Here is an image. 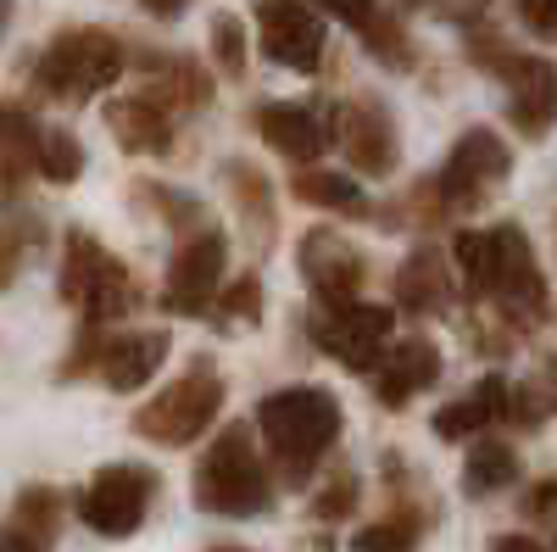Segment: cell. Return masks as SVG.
Instances as JSON below:
<instances>
[{"instance_id":"1","label":"cell","mask_w":557,"mask_h":552,"mask_svg":"<svg viewBox=\"0 0 557 552\" xmlns=\"http://www.w3.org/2000/svg\"><path fill=\"white\" fill-rule=\"evenodd\" d=\"M257 430H262L268 452L278 457L285 480H301L318 457L335 446V436H341V402H335V391H323V385L273 391V396L257 402Z\"/></svg>"},{"instance_id":"2","label":"cell","mask_w":557,"mask_h":552,"mask_svg":"<svg viewBox=\"0 0 557 552\" xmlns=\"http://www.w3.org/2000/svg\"><path fill=\"white\" fill-rule=\"evenodd\" d=\"M457 268H462V280H469L474 296H496L507 312H541L546 307L541 268L530 257V241L513 223L457 235Z\"/></svg>"},{"instance_id":"3","label":"cell","mask_w":557,"mask_h":552,"mask_svg":"<svg viewBox=\"0 0 557 552\" xmlns=\"http://www.w3.org/2000/svg\"><path fill=\"white\" fill-rule=\"evenodd\" d=\"M196 502L207 514H223V519H257L268 514L273 502V486H268V469L251 446V425H228L196 464Z\"/></svg>"},{"instance_id":"4","label":"cell","mask_w":557,"mask_h":552,"mask_svg":"<svg viewBox=\"0 0 557 552\" xmlns=\"http://www.w3.org/2000/svg\"><path fill=\"white\" fill-rule=\"evenodd\" d=\"M218 407H223V380L212 375L207 363H196L190 375H178L151 407H139L134 413V430L157 441V446H190L207 436V425L218 419Z\"/></svg>"},{"instance_id":"5","label":"cell","mask_w":557,"mask_h":552,"mask_svg":"<svg viewBox=\"0 0 557 552\" xmlns=\"http://www.w3.org/2000/svg\"><path fill=\"white\" fill-rule=\"evenodd\" d=\"M123 73V45L101 28H78V34H62L51 51L39 57V84L51 89L57 101H84L107 89L112 78Z\"/></svg>"},{"instance_id":"6","label":"cell","mask_w":557,"mask_h":552,"mask_svg":"<svg viewBox=\"0 0 557 552\" xmlns=\"http://www.w3.org/2000/svg\"><path fill=\"white\" fill-rule=\"evenodd\" d=\"M62 296L89 318V324H107V318L128 312V268L96 235L73 229L67 235V262H62Z\"/></svg>"},{"instance_id":"7","label":"cell","mask_w":557,"mask_h":552,"mask_svg":"<svg viewBox=\"0 0 557 552\" xmlns=\"http://www.w3.org/2000/svg\"><path fill=\"white\" fill-rule=\"evenodd\" d=\"M307 330L341 368H351V375H374V368L385 363V346H391V307H374V302L323 307L318 302Z\"/></svg>"},{"instance_id":"8","label":"cell","mask_w":557,"mask_h":552,"mask_svg":"<svg viewBox=\"0 0 557 552\" xmlns=\"http://www.w3.org/2000/svg\"><path fill=\"white\" fill-rule=\"evenodd\" d=\"M151 496H157V475L146 464H107L78 491V519L101 536H134L146 525Z\"/></svg>"},{"instance_id":"9","label":"cell","mask_w":557,"mask_h":552,"mask_svg":"<svg viewBox=\"0 0 557 552\" xmlns=\"http://www.w3.org/2000/svg\"><path fill=\"white\" fill-rule=\"evenodd\" d=\"M223 262H228V241L218 229H201L196 241H184L178 257L168 262V285H162V307L178 318H196L218 302L223 291Z\"/></svg>"},{"instance_id":"10","label":"cell","mask_w":557,"mask_h":552,"mask_svg":"<svg viewBox=\"0 0 557 552\" xmlns=\"http://www.w3.org/2000/svg\"><path fill=\"white\" fill-rule=\"evenodd\" d=\"M257 23H262V51L278 68L312 73L323 57V23L301 7V0H257Z\"/></svg>"},{"instance_id":"11","label":"cell","mask_w":557,"mask_h":552,"mask_svg":"<svg viewBox=\"0 0 557 552\" xmlns=\"http://www.w3.org/2000/svg\"><path fill=\"white\" fill-rule=\"evenodd\" d=\"M507 168H513L507 146L496 140L491 128H474V134H462L457 151L446 157V168H441V196H446L451 207H469V201H480V196L491 191Z\"/></svg>"},{"instance_id":"12","label":"cell","mask_w":557,"mask_h":552,"mask_svg":"<svg viewBox=\"0 0 557 552\" xmlns=\"http://www.w3.org/2000/svg\"><path fill=\"white\" fill-rule=\"evenodd\" d=\"M301 273L323 307H341L362 285V252L346 235H335V229H312L301 241Z\"/></svg>"},{"instance_id":"13","label":"cell","mask_w":557,"mask_h":552,"mask_svg":"<svg viewBox=\"0 0 557 552\" xmlns=\"http://www.w3.org/2000/svg\"><path fill=\"white\" fill-rule=\"evenodd\" d=\"M435 375H441V352H435L424 335L396 341V346L385 352V363H380V375H374V396H380L385 407H401V402H412L424 385H435Z\"/></svg>"},{"instance_id":"14","label":"cell","mask_w":557,"mask_h":552,"mask_svg":"<svg viewBox=\"0 0 557 552\" xmlns=\"http://www.w3.org/2000/svg\"><path fill=\"white\" fill-rule=\"evenodd\" d=\"M341 123H346V128H341V146H346L351 168H357V173H368V179L391 173V162H396V134H391V118H385L374 101H357Z\"/></svg>"},{"instance_id":"15","label":"cell","mask_w":557,"mask_h":552,"mask_svg":"<svg viewBox=\"0 0 557 552\" xmlns=\"http://www.w3.org/2000/svg\"><path fill=\"white\" fill-rule=\"evenodd\" d=\"M162 363H168V335L162 330H139V335H123V341L101 346V380L112 391H139Z\"/></svg>"},{"instance_id":"16","label":"cell","mask_w":557,"mask_h":552,"mask_svg":"<svg viewBox=\"0 0 557 552\" xmlns=\"http://www.w3.org/2000/svg\"><path fill=\"white\" fill-rule=\"evenodd\" d=\"M507 78H513V123L524 134H541L557 118V68L541 57H519L507 62Z\"/></svg>"},{"instance_id":"17","label":"cell","mask_w":557,"mask_h":552,"mask_svg":"<svg viewBox=\"0 0 557 552\" xmlns=\"http://www.w3.org/2000/svg\"><path fill=\"white\" fill-rule=\"evenodd\" d=\"M257 128H262V140L278 151V157H290V162H312L323 157V146H330V128H323L307 107H262L257 112Z\"/></svg>"},{"instance_id":"18","label":"cell","mask_w":557,"mask_h":552,"mask_svg":"<svg viewBox=\"0 0 557 552\" xmlns=\"http://www.w3.org/2000/svg\"><path fill=\"white\" fill-rule=\"evenodd\" d=\"M446 302H451V280H446L441 252H435V246H418V252L401 262V273H396V307H407V312H435V307H446Z\"/></svg>"},{"instance_id":"19","label":"cell","mask_w":557,"mask_h":552,"mask_svg":"<svg viewBox=\"0 0 557 552\" xmlns=\"http://www.w3.org/2000/svg\"><path fill=\"white\" fill-rule=\"evenodd\" d=\"M502 407H507V380L485 375L469 396H457L451 407H441V413H435V436H446V441L480 436L491 419H502Z\"/></svg>"},{"instance_id":"20","label":"cell","mask_w":557,"mask_h":552,"mask_svg":"<svg viewBox=\"0 0 557 552\" xmlns=\"http://www.w3.org/2000/svg\"><path fill=\"white\" fill-rule=\"evenodd\" d=\"M107 123L117 128V140L128 151H168V118L151 101H112Z\"/></svg>"},{"instance_id":"21","label":"cell","mask_w":557,"mask_h":552,"mask_svg":"<svg viewBox=\"0 0 557 552\" xmlns=\"http://www.w3.org/2000/svg\"><path fill=\"white\" fill-rule=\"evenodd\" d=\"M296 201L307 207H323V212H362V191L346 179V173H323V168H307L296 173Z\"/></svg>"},{"instance_id":"22","label":"cell","mask_w":557,"mask_h":552,"mask_svg":"<svg viewBox=\"0 0 557 552\" xmlns=\"http://www.w3.org/2000/svg\"><path fill=\"white\" fill-rule=\"evenodd\" d=\"M519 480V457L496 446V441H480L469 452V469H462V486L469 491H502V486H513Z\"/></svg>"},{"instance_id":"23","label":"cell","mask_w":557,"mask_h":552,"mask_svg":"<svg viewBox=\"0 0 557 552\" xmlns=\"http://www.w3.org/2000/svg\"><path fill=\"white\" fill-rule=\"evenodd\" d=\"M34 168L51 184H67V179H78L84 151H78V140L67 128H45V134H34Z\"/></svg>"},{"instance_id":"24","label":"cell","mask_w":557,"mask_h":552,"mask_svg":"<svg viewBox=\"0 0 557 552\" xmlns=\"http://www.w3.org/2000/svg\"><path fill=\"white\" fill-rule=\"evenodd\" d=\"M357 552H418V519H380L351 536Z\"/></svg>"},{"instance_id":"25","label":"cell","mask_w":557,"mask_h":552,"mask_svg":"<svg viewBox=\"0 0 557 552\" xmlns=\"http://www.w3.org/2000/svg\"><path fill=\"white\" fill-rule=\"evenodd\" d=\"M57 519H62V502H57V491H28L23 496V508H17V530L28 536V541H51V530H57Z\"/></svg>"},{"instance_id":"26","label":"cell","mask_w":557,"mask_h":552,"mask_svg":"<svg viewBox=\"0 0 557 552\" xmlns=\"http://www.w3.org/2000/svg\"><path fill=\"white\" fill-rule=\"evenodd\" d=\"M212 57L228 78L246 73V28H240V17H228V12L212 17Z\"/></svg>"},{"instance_id":"27","label":"cell","mask_w":557,"mask_h":552,"mask_svg":"<svg viewBox=\"0 0 557 552\" xmlns=\"http://www.w3.org/2000/svg\"><path fill=\"white\" fill-rule=\"evenodd\" d=\"M223 318H257V307H262V285H257V273H246V280H235L228 291H218V302H212Z\"/></svg>"},{"instance_id":"28","label":"cell","mask_w":557,"mask_h":552,"mask_svg":"<svg viewBox=\"0 0 557 552\" xmlns=\"http://www.w3.org/2000/svg\"><path fill=\"white\" fill-rule=\"evenodd\" d=\"M351 508H357V480H335L330 491L312 502V514H318V519H341V514H351Z\"/></svg>"},{"instance_id":"29","label":"cell","mask_w":557,"mask_h":552,"mask_svg":"<svg viewBox=\"0 0 557 552\" xmlns=\"http://www.w3.org/2000/svg\"><path fill=\"white\" fill-rule=\"evenodd\" d=\"M519 17H524L541 39H557V0H519Z\"/></svg>"},{"instance_id":"30","label":"cell","mask_w":557,"mask_h":552,"mask_svg":"<svg viewBox=\"0 0 557 552\" xmlns=\"http://www.w3.org/2000/svg\"><path fill=\"white\" fill-rule=\"evenodd\" d=\"M318 7H323V12H335V17H346L351 28H368V23L380 17V12H374V0H318Z\"/></svg>"},{"instance_id":"31","label":"cell","mask_w":557,"mask_h":552,"mask_svg":"<svg viewBox=\"0 0 557 552\" xmlns=\"http://www.w3.org/2000/svg\"><path fill=\"white\" fill-rule=\"evenodd\" d=\"M17 262H23V241L12 235V229H0V291L17 280Z\"/></svg>"},{"instance_id":"32","label":"cell","mask_w":557,"mask_h":552,"mask_svg":"<svg viewBox=\"0 0 557 552\" xmlns=\"http://www.w3.org/2000/svg\"><path fill=\"white\" fill-rule=\"evenodd\" d=\"M0 552H39V541H28V536L12 525V530H0Z\"/></svg>"},{"instance_id":"33","label":"cell","mask_w":557,"mask_h":552,"mask_svg":"<svg viewBox=\"0 0 557 552\" xmlns=\"http://www.w3.org/2000/svg\"><path fill=\"white\" fill-rule=\"evenodd\" d=\"M535 514H557V480H546L541 491H535V502H530Z\"/></svg>"},{"instance_id":"34","label":"cell","mask_w":557,"mask_h":552,"mask_svg":"<svg viewBox=\"0 0 557 552\" xmlns=\"http://www.w3.org/2000/svg\"><path fill=\"white\" fill-rule=\"evenodd\" d=\"M146 12H157V17H173V12H184V0H139Z\"/></svg>"},{"instance_id":"35","label":"cell","mask_w":557,"mask_h":552,"mask_svg":"<svg viewBox=\"0 0 557 552\" xmlns=\"http://www.w3.org/2000/svg\"><path fill=\"white\" fill-rule=\"evenodd\" d=\"M496 552H541V547L524 541V536H507V541H496Z\"/></svg>"},{"instance_id":"36","label":"cell","mask_w":557,"mask_h":552,"mask_svg":"<svg viewBox=\"0 0 557 552\" xmlns=\"http://www.w3.org/2000/svg\"><path fill=\"white\" fill-rule=\"evenodd\" d=\"M7 17H12V7H7V0H0V28H7Z\"/></svg>"},{"instance_id":"37","label":"cell","mask_w":557,"mask_h":552,"mask_svg":"<svg viewBox=\"0 0 557 552\" xmlns=\"http://www.w3.org/2000/svg\"><path fill=\"white\" fill-rule=\"evenodd\" d=\"M218 552H240V547H218Z\"/></svg>"}]
</instances>
